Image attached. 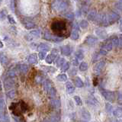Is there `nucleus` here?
Returning <instances> with one entry per match:
<instances>
[{
  "instance_id": "obj_17",
  "label": "nucleus",
  "mask_w": 122,
  "mask_h": 122,
  "mask_svg": "<svg viewBox=\"0 0 122 122\" xmlns=\"http://www.w3.org/2000/svg\"><path fill=\"white\" fill-rule=\"evenodd\" d=\"M51 104L54 108H59L61 105L60 101L59 100V99H56V98H51Z\"/></svg>"
},
{
  "instance_id": "obj_27",
  "label": "nucleus",
  "mask_w": 122,
  "mask_h": 122,
  "mask_svg": "<svg viewBox=\"0 0 122 122\" xmlns=\"http://www.w3.org/2000/svg\"><path fill=\"white\" fill-rule=\"evenodd\" d=\"M4 86H5V89H10L13 86V82L10 79H5V82H4Z\"/></svg>"
},
{
  "instance_id": "obj_41",
  "label": "nucleus",
  "mask_w": 122,
  "mask_h": 122,
  "mask_svg": "<svg viewBox=\"0 0 122 122\" xmlns=\"http://www.w3.org/2000/svg\"><path fill=\"white\" fill-rule=\"evenodd\" d=\"M105 109L106 112H108V114H111L112 112V105L110 104V103H106L105 105Z\"/></svg>"
},
{
  "instance_id": "obj_44",
  "label": "nucleus",
  "mask_w": 122,
  "mask_h": 122,
  "mask_svg": "<svg viewBox=\"0 0 122 122\" xmlns=\"http://www.w3.org/2000/svg\"><path fill=\"white\" fill-rule=\"evenodd\" d=\"M44 68H46V69H44L45 71H47L48 72H54L56 71V69L53 68V67H51V66H43Z\"/></svg>"
},
{
  "instance_id": "obj_7",
  "label": "nucleus",
  "mask_w": 122,
  "mask_h": 122,
  "mask_svg": "<svg viewBox=\"0 0 122 122\" xmlns=\"http://www.w3.org/2000/svg\"><path fill=\"white\" fill-rule=\"evenodd\" d=\"M95 34H96V35L99 38H102V39H105V38H107V37H108L107 32L105 30L101 29V28H97L95 30Z\"/></svg>"
},
{
  "instance_id": "obj_9",
  "label": "nucleus",
  "mask_w": 122,
  "mask_h": 122,
  "mask_svg": "<svg viewBox=\"0 0 122 122\" xmlns=\"http://www.w3.org/2000/svg\"><path fill=\"white\" fill-rule=\"evenodd\" d=\"M105 61H100V62L97 63L95 64V66L94 67V70L96 73H99L102 70L103 68L105 67Z\"/></svg>"
},
{
  "instance_id": "obj_24",
  "label": "nucleus",
  "mask_w": 122,
  "mask_h": 122,
  "mask_svg": "<svg viewBox=\"0 0 122 122\" xmlns=\"http://www.w3.org/2000/svg\"><path fill=\"white\" fill-rule=\"evenodd\" d=\"M75 56L76 58L78 60H82L83 58H84V53H83V51L82 50H79V51H76L75 53Z\"/></svg>"
},
{
  "instance_id": "obj_28",
  "label": "nucleus",
  "mask_w": 122,
  "mask_h": 122,
  "mask_svg": "<svg viewBox=\"0 0 122 122\" xmlns=\"http://www.w3.org/2000/svg\"><path fill=\"white\" fill-rule=\"evenodd\" d=\"M79 32L78 30H72V31L71 32V34H70V37L72 40H77L79 38Z\"/></svg>"
},
{
  "instance_id": "obj_45",
  "label": "nucleus",
  "mask_w": 122,
  "mask_h": 122,
  "mask_svg": "<svg viewBox=\"0 0 122 122\" xmlns=\"http://www.w3.org/2000/svg\"><path fill=\"white\" fill-rule=\"evenodd\" d=\"M35 81H36L37 83H41L42 82L44 81V79H43V77H42L41 76H40V75H37V76H35Z\"/></svg>"
},
{
  "instance_id": "obj_37",
  "label": "nucleus",
  "mask_w": 122,
  "mask_h": 122,
  "mask_svg": "<svg viewBox=\"0 0 122 122\" xmlns=\"http://www.w3.org/2000/svg\"><path fill=\"white\" fill-rule=\"evenodd\" d=\"M88 69V64L86 62H82L79 65V70L80 71H86Z\"/></svg>"
},
{
  "instance_id": "obj_34",
  "label": "nucleus",
  "mask_w": 122,
  "mask_h": 122,
  "mask_svg": "<svg viewBox=\"0 0 122 122\" xmlns=\"http://www.w3.org/2000/svg\"><path fill=\"white\" fill-rule=\"evenodd\" d=\"M48 93L50 95V96L51 97V98H54V97L56 96V90L55 88L53 86L51 89L49 90Z\"/></svg>"
},
{
  "instance_id": "obj_38",
  "label": "nucleus",
  "mask_w": 122,
  "mask_h": 122,
  "mask_svg": "<svg viewBox=\"0 0 122 122\" xmlns=\"http://www.w3.org/2000/svg\"><path fill=\"white\" fill-rule=\"evenodd\" d=\"M66 62V60H65L64 58H62V57H60V58H58L56 60V66L58 67H61L63 66V64Z\"/></svg>"
},
{
  "instance_id": "obj_4",
  "label": "nucleus",
  "mask_w": 122,
  "mask_h": 122,
  "mask_svg": "<svg viewBox=\"0 0 122 122\" xmlns=\"http://www.w3.org/2000/svg\"><path fill=\"white\" fill-rule=\"evenodd\" d=\"M100 91L102 94L103 96L105 97V98L106 100H108L111 102H113L114 101V99H115V96H114V94L112 92H110L108 90H106V89H100Z\"/></svg>"
},
{
  "instance_id": "obj_39",
  "label": "nucleus",
  "mask_w": 122,
  "mask_h": 122,
  "mask_svg": "<svg viewBox=\"0 0 122 122\" xmlns=\"http://www.w3.org/2000/svg\"><path fill=\"white\" fill-rule=\"evenodd\" d=\"M69 69H70V63L69 62H65L63 64V66H61V70L63 71V72L67 71Z\"/></svg>"
},
{
  "instance_id": "obj_15",
  "label": "nucleus",
  "mask_w": 122,
  "mask_h": 122,
  "mask_svg": "<svg viewBox=\"0 0 122 122\" xmlns=\"http://www.w3.org/2000/svg\"><path fill=\"white\" fill-rule=\"evenodd\" d=\"M82 117H83V119H85L86 121H90L91 120L90 113L85 108H83L82 110Z\"/></svg>"
},
{
  "instance_id": "obj_63",
  "label": "nucleus",
  "mask_w": 122,
  "mask_h": 122,
  "mask_svg": "<svg viewBox=\"0 0 122 122\" xmlns=\"http://www.w3.org/2000/svg\"><path fill=\"white\" fill-rule=\"evenodd\" d=\"M17 1V0H15V2H16Z\"/></svg>"
},
{
  "instance_id": "obj_56",
  "label": "nucleus",
  "mask_w": 122,
  "mask_h": 122,
  "mask_svg": "<svg viewBox=\"0 0 122 122\" xmlns=\"http://www.w3.org/2000/svg\"><path fill=\"white\" fill-rule=\"evenodd\" d=\"M98 55H97V53H95L94 54V56H93V60H98Z\"/></svg>"
},
{
  "instance_id": "obj_1",
  "label": "nucleus",
  "mask_w": 122,
  "mask_h": 122,
  "mask_svg": "<svg viewBox=\"0 0 122 122\" xmlns=\"http://www.w3.org/2000/svg\"><path fill=\"white\" fill-rule=\"evenodd\" d=\"M51 28L55 32H61L66 29V24L63 21H55L53 22Z\"/></svg>"
},
{
  "instance_id": "obj_26",
  "label": "nucleus",
  "mask_w": 122,
  "mask_h": 122,
  "mask_svg": "<svg viewBox=\"0 0 122 122\" xmlns=\"http://www.w3.org/2000/svg\"><path fill=\"white\" fill-rule=\"evenodd\" d=\"M56 59V56H53V54H49L47 56H46L45 57V60H46V62H47V63L49 64H51L53 63V61L54 60Z\"/></svg>"
},
{
  "instance_id": "obj_13",
  "label": "nucleus",
  "mask_w": 122,
  "mask_h": 122,
  "mask_svg": "<svg viewBox=\"0 0 122 122\" xmlns=\"http://www.w3.org/2000/svg\"><path fill=\"white\" fill-rule=\"evenodd\" d=\"M37 51L39 52H47L50 51V46L47 45V44H41L39 46L37 47Z\"/></svg>"
},
{
  "instance_id": "obj_58",
  "label": "nucleus",
  "mask_w": 122,
  "mask_h": 122,
  "mask_svg": "<svg viewBox=\"0 0 122 122\" xmlns=\"http://www.w3.org/2000/svg\"><path fill=\"white\" fill-rule=\"evenodd\" d=\"M111 122H118L117 118H112V120H111Z\"/></svg>"
},
{
  "instance_id": "obj_11",
  "label": "nucleus",
  "mask_w": 122,
  "mask_h": 122,
  "mask_svg": "<svg viewBox=\"0 0 122 122\" xmlns=\"http://www.w3.org/2000/svg\"><path fill=\"white\" fill-rule=\"evenodd\" d=\"M112 48H113V45L112 44V42H111L110 39L109 40H107V41L105 42L104 44L102 45V49L105 50V51H107V52L112 51Z\"/></svg>"
},
{
  "instance_id": "obj_62",
  "label": "nucleus",
  "mask_w": 122,
  "mask_h": 122,
  "mask_svg": "<svg viewBox=\"0 0 122 122\" xmlns=\"http://www.w3.org/2000/svg\"><path fill=\"white\" fill-rule=\"evenodd\" d=\"M0 5H1V0H0Z\"/></svg>"
},
{
  "instance_id": "obj_33",
  "label": "nucleus",
  "mask_w": 122,
  "mask_h": 122,
  "mask_svg": "<svg viewBox=\"0 0 122 122\" xmlns=\"http://www.w3.org/2000/svg\"><path fill=\"white\" fill-rule=\"evenodd\" d=\"M0 62H1L2 64H6L8 63L7 56L4 54L3 53H0Z\"/></svg>"
},
{
  "instance_id": "obj_47",
  "label": "nucleus",
  "mask_w": 122,
  "mask_h": 122,
  "mask_svg": "<svg viewBox=\"0 0 122 122\" xmlns=\"http://www.w3.org/2000/svg\"><path fill=\"white\" fill-rule=\"evenodd\" d=\"M6 18V14L5 12V11H0V20H5Z\"/></svg>"
},
{
  "instance_id": "obj_3",
  "label": "nucleus",
  "mask_w": 122,
  "mask_h": 122,
  "mask_svg": "<svg viewBox=\"0 0 122 122\" xmlns=\"http://www.w3.org/2000/svg\"><path fill=\"white\" fill-rule=\"evenodd\" d=\"M95 21L99 25H102V26H108L109 25L108 18H107V15H105V14L102 13V14H99L98 15H97Z\"/></svg>"
},
{
  "instance_id": "obj_57",
  "label": "nucleus",
  "mask_w": 122,
  "mask_h": 122,
  "mask_svg": "<svg viewBox=\"0 0 122 122\" xmlns=\"http://www.w3.org/2000/svg\"><path fill=\"white\" fill-rule=\"evenodd\" d=\"M118 102L119 104H121V94H119V97H118Z\"/></svg>"
},
{
  "instance_id": "obj_53",
  "label": "nucleus",
  "mask_w": 122,
  "mask_h": 122,
  "mask_svg": "<svg viewBox=\"0 0 122 122\" xmlns=\"http://www.w3.org/2000/svg\"><path fill=\"white\" fill-rule=\"evenodd\" d=\"M115 7L117 8V9H119V10H121V2H118L115 4Z\"/></svg>"
},
{
  "instance_id": "obj_61",
  "label": "nucleus",
  "mask_w": 122,
  "mask_h": 122,
  "mask_svg": "<svg viewBox=\"0 0 122 122\" xmlns=\"http://www.w3.org/2000/svg\"><path fill=\"white\" fill-rule=\"evenodd\" d=\"M44 122H51V121H50V120H48V119H45L44 121Z\"/></svg>"
},
{
  "instance_id": "obj_2",
  "label": "nucleus",
  "mask_w": 122,
  "mask_h": 122,
  "mask_svg": "<svg viewBox=\"0 0 122 122\" xmlns=\"http://www.w3.org/2000/svg\"><path fill=\"white\" fill-rule=\"evenodd\" d=\"M43 38H44V40H46V41L56 42V43L63 41V37H59V36H57V35H53L52 34H51V33L48 32V31H45L44 33Z\"/></svg>"
},
{
  "instance_id": "obj_6",
  "label": "nucleus",
  "mask_w": 122,
  "mask_h": 122,
  "mask_svg": "<svg viewBox=\"0 0 122 122\" xmlns=\"http://www.w3.org/2000/svg\"><path fill=\"white\" fill-rule=\"evenodd\" d=\"M56 9L60 11H65L68 7V5L66 2L63 1V0H61V1H56Z\"/></svg>"
},
{
  "instance_id": "obj_42",
  "label": "nucleus",
  "mask_w": 122,
  "mask_h": 122,
  "mask_svg": "<svg viewBox=\"0 0 122 122\" xmlns=\"http://www.w3.org/2000/svg\"><path fill=\"white\" fill-rule=\"evenodd\" d=\"M7 96L9 98H14L15 97V90H10L7 92Z\"/></svg>"
},
{
  "instance_id": "obj_46",
  "label": "nucleus",
  "mask_w": 122,
  "mask_h": 122,
  "mask_svg": "<svg viewBox=\"0 0 122 122\" xmlns=\"http://www.w3.org/2000/svg\"><path fill=\"white\" fill-rule=\"evenodd\" d=\"M65 16H66V18L70 19V20H73L74 19V14L72 12H68L65 15Z\"/></svg>"
},
{
  "instance_id": "obj_20",
  "label": "nucleus",
  "mask_w": 122,
  "mask_h": 122,
  "mask_svg": "<svg viewBox=\"0 0 122 122\" xmlns=\"http://www.w3.org/2000/svg\"><path fill=\"white\" fill-rule=\"evenodd\" d=\"M87 103L89 105H91V106H92V105H98V101L96 100V98H95L94 96L91 95V96H89V98H88Z\"/></svg>"
},
{
  "instance_id": "obj_5",
  "label": "nucleus",
  "mask_w": 122,
  "mask_h": 122,
  "mask_svg": "<svg viewBox=\"0 0 122 122\" xmlns=\"http://www.w3.org/2000/svg\"><path fill=\"white\" fill-rule=\"evenodd\" d=\"M107 18H108L109 25H112L113 23L116 22L120 18V15L117 13L114 12V11H111L108 15H107Z\"/></svg>"
},
{
  "instance_id": "obj_54",
  "label": "nucleus",
  "mask_w": 122,
  "mask_h": 122,
  "mask_svg": "<svg viewBox=\"0 0 122 122\" xmlns=\"http://www.w3.org/2000/svg\"><path fill=\"white\" fill-rule=\"evenodd\" d=\"M99 53H100V54H102V55H106L107 53H108V52L107 51H105V50H103V49H101L100 50V51H99Z\"/></svg>"
},
{
  "instance_id": "obj_16",
  "label": "nucleus",
  "mask_w": 122,
  "mask_h": 122,
  "mask_svg": "<svg viewBox=\"0 0 122 122\" xmlns=\"http://www.w3.org/2000/svg\"><path fill=\"white\" fill-rule=\"evenodd\" d=\"M112 112H113L114 116L115 117H117V118L121 117V115H122V110H121V107H117V108L114 109V111H112Z\"/></svg>"
},
{
  "instance_id": "obj_23",
  "label": "nucleus",
  "mask_w": 122,
  "mask_h": 122,
  "mask_svg": "<svg viewBox=\"0 0 122 122\" xmlns=\"http://www.w3.org/2000/svg\"><path fill=\"white\" fill-rule=\"evenodd\" d=\"M0 122H10L9 115L0 112Z\"/></svg>"
},
{
  "instance_id": "obj_59",
  "label": "nucleus",
  "mask_w": 122,
  "mask_h": 122,
  "mask_svg": "<svg viewBox=\"0 0 122 122\" xmlns=\"http://www.w3.org/2000/svg\"><path fill=\"white\" fill-rule=\"evenodd\" d=\"M76 14H77V16L78 17H79V16H81V11H77V13H76Z\"/></svg>"
},
{
  "instance_id": "obj_49",
  "label": "nucleus",
  "mask_w": 122,
  "mask_h": 122,
  "mask_svg": "<svg viewBox=\"0 0 122 122\" xmlns=\"http://www.w3.org/2000/svg\"><path fill=\"white\" fill-rule=\"evenodd\" d=\"M4 105H5V102H4L3 98H0V111H2L4 108Z\"/></svg>"
},
{
  "instance_id": "obj_12",
  "label": "nucleus",
  "mask_w": 122,
  "mask_h": 122,
  "mask_svg": "<svg viewBox=\"0 0 122 122\" xmlns=\"http://www.w3.org/2000/svg\"><path fill=\"white\" fill-rule=\"evenodd\" d=\"M66 92L68 94H72L74 93L75 92V87L73 86V85L70 82H67L66 83Z\"/></svg>"
},
{
  "instance_id": "obj_60",
  "label": "nucleus",
  "mask_w": 122,
  "mask_h": 122,
  "mask_svg": "<svg viewBox=\"0 0 122 122\" xmlns=\"http://www.w3.org/2000/svg\"><path fill=\"white\" fill-rule=\"evenodd\" d=\"M3 47V43L2 41H0V48H2Z\"/></svg>"
},
{
  "instance_id": "obj_50",
  "label": "nucleus",
  "mask_w": 122,
  "mask_h": 122,
  "mask_svg": "<svg viewBox=\"0 0 122 122\" xmlns=\"http://www.w3.org/2000/svg\"><path fill=\"white\" fill-rule=\"evenodd\" d=\"M69 73H70V76H75L76 74V68H72L71 69V70H70V72H69Z\"/></svg>"
},
{
  "instance_id": "obj_18",
  "label": "nucleus",
  "mask_w": 122,
  "mask_h": 122,
  "mask_svg": "<svg viewBox=\"0 0 122 122\" xmlns=\"http://www.w3.org/2000/svg\"><path fill=\"white\" fill-rule=\"evenodd\" d=\"M73 81H74V83H75V86L76 87H78V88H82V87H83L84 83L82 82V80L80 79L79 77H77V76H76V77H75L73 79Z\"/></svg>"
},
{
  "instance_id": "obj_55",
  "label": "nucleus",
  "mask_w": 122,
  "mask_h": 122,
  "mask_svg": "<svg viewBox=\"0 0 122 122\" xmlns=\"http://www.w3.org/2000/svg\"><path fill=\"white\" fill-rule=\"evenodd\" d=\"M23 103V102H22ZM21 109H22V111H23V112H25V111H26V105L25 104H24V103H23V105H21Z\"/></svg>"
},
{
  "instance_id": "obj_8",
  "label": "nucleus",
  "mask_w": 122,
  "mask_h": 122,
  "mask_svg": "<svg viewBox=\"0 0 122 122\" xmlns=\"http://www.w3.org/2000/svg\"><path fill=\"white\" fill-rule=\"evenodd\" d=\"M60 49H61V53H62V54L64 56L70 55V53L72 52V48L70 46H69V45L63 46V47H61Z\"/></svg>"
},
{
  "instance_id": "obj_48",
  "label": "nucleus",
  "mask_w": 122,
  "mask_h": 122,
  "mask_svg": "<svg viewBox=\"0 0 122 122\" xmlns=\"http://www.w3.org/2000/svg\"><path fill=\"white\" fill-rule=\"evenodd\" d=\"M46 56H47V54H46V52L41 51V52H39V53H38V56H39V58H40L41 60H44V59H45Z\"/></svg>"
},
{
  "instance_id": "obj_52",
  "label": "nucleus",
  "mask_w": 122,
  "mask_h": 122,
  "mask_svg": "<svg viewBox=\"0 0 122 122\" xmlns=\"http://www.w3.org/2000/svg\"><path fill=\"white\" fill-rule=\"evenodd\" d=\"M72 64H73V66H78L79 65V60L76 58L72 59Z\"/></svg>"
},
{
  "instance_id": "obj_10",
  "label": "nucleus",
  "mask_w": 122,
  "mask_h": 122,
  "mask_svg": "<svg viewBox=\"0 0 122 122\" xmlns=\"http://www.w3.org/2000/svg\"><path fill=\"white\" fill-rule=\"evenodd\" d=\"M97 41H98V38L92 35L88 36L86 39V43L89 45H94L97 43Z\"/></svg>"
},
{
  "instance_id": "obj_35",
  "label": "nucleus",
  "mask_w": 122,
  "mask_h": 122,
  "mask_svg": "<svg viewBox=\"0 0 122 122\" xmlns=\"http://www.w3.org/2000/svg\"><path fill=\"white\" fill-rule=\"evenodd\" d=\"M79 27H81L82 29H86L89 27V22H88L86 20H82L79 23Z\"/></svg>"
},
{
  "instance_id": "obj_40",
  "label": "nucleus",
  "mask_w": 122,
  "mask_h": 122,
  "mask_svg": "<svg viewBox=\"0 0 122 122\" xmlns=\"http://www.w3.org/2000/svg\"><path fill=\"white\" fill-rule=\"evenodd\" d=\"M74 100L75 102H76V104H77V105L79 106H82V99L80 98V97L77 96V95H76V96H74Z\"/></svg>"
},
{
  "instance_id": "obj_22",
  "label": "nucleus",
  "mask_w": 122,
  "mask_h": 122,
  "mask_svg": "<svg viewBox=\"0 0 122 122\" xmlns=\"http://www.w3.org/2000/svg\"><path fill=\"white\" fill-rule=\"evenodd\" d=\"M50 121L51 122H60V116L59 114L57 113H55L52 114V115L51 116V117H50Z\"/></svg>"
},
{
  "instance_id": "obj_21",
  "label": "nucleus",
  "mask_w": 122,
  "mask_h": 122,
  "mask_svg": "<svg viewBox=\"0 0 122 122\" xmlns=\"http://www.w3.org/2000/svg\"><path fill=\"white\" fill-rule=\"evenodd\" d=\"M28 63H30V64H34L37 62V57L36 54H30L29 55V56L28 57Z\"/></svg>"
},
{
  "instance_id": "obj_25",
  "label": "nucleus",
  "mask_w": 122,
  "mask_h": 122,
  "mask_svg": "<svg viewBox=\"0 0 122 122\" xmlns=\"http://www.w3.org/2000/svg\"><path fill=\"white\" fill-rule=\"evenodd\" d=\"M7 76H9V78H10V79L15 78V76H17V72L15 69H11V70H9V71H8Z\"/></svg>"
},
{
  "instance_id": "obj_29",
  "label": "nucleus",
  "mask_w": 122,
  "mask_h": 122,
  "mask_svg": "<svg viewBox=\"0 0 122 122\" xmlns=\"http://www.w3.org/2000/svg\"><path fill=\"white\" fill-rule=\"evenodd\" d=\"M111 42L113 46H115V47H118V43H119V38L116 36H114L110 39Z\"/></svg>"
},
{
  "instance_id": "obj_14",
  "label": "nucleus",
  "mask_w": 122,
  "mask_h": 122,
  "mask_svg": "<svg viewBox=\"0 0 122 122\" xmlns=\"http://www.w3.org/2000/svg\"><path fill=\"white\" fill-rule=\"evenodd\" d=\"M97 16V11L95 10V9H92L89 15H88V20L89 21H95V18Z\"/></svg>"
},
{
  "instance_id": "obj_36",
  "label": "nucleus",
  "mask_w": 122,
  "mask_h": 122,
  "mask_svg": "<svg viewBox=\"0 0 122 122\" xmlns=\"http://www.w3.org/2000/svg\"><path fill=\"white\" fill-rule=\"evenodd\" d=\"M28 70V66L27 64H21L20 65V71L22 73H27V72Z\"/></svg>"
},
{
  "instance_id": "obj_19",
  "label": "nucleus",
  "mask_w": 122,
  "mask_h": 122,
  "mask_svg": "<svg viewBox=\"0 0 122 122\" xmlns=\"http://www.w3.org/2000/svg\"><path fill=\"white\" fill-rule=\"evenodd\" d=\"M52 87H53V85H52V82H51V80L46 79L45 81L44 82V88L45 91H47V92Z\"/></svg>"
},
{
  "instance_id": "obj_30",
  "label": "nucleus",
  "mask_w": 122,
  "mask_h": 122,
  "mask_svg": "<svg viewBox=\"0 0 122 122\" xmlns=\"http://www.w3.org/2000/svg\"><path fill=\"white\" fill-rule=\"evenodd\" d=\"M25 28L28 29V30L32 29V28H35V24L32 21H26L25 23Z\"/></svg>"
},
{
  "instance_id": "obj_32",
  "label": "nucleus",
  "mask_w": 122,
  "mask_h": 122,
  "mask_svg": "<svg viewBox=\"0 0 122 122\" xmlns=\"http://www.w3.org/2000/svg\"><path fill=\"white\" fill-rule=\"evenodd\" d=\"M57 79L60 82H66L67 81V76L65 73H62L57 76Z\"/></svg>"
},
{
  "instance_id": "obj_51",
  "label": "nucleus",
  "mask_w": 122,
  "mask_h": 122,
  "mask_svg": "<svg viewBox=\"0 0 122 122\" xmlns=\"http://www.w3.org/2000/svg\"><path fill=\"white\" fill-rule=\"evenodd\" d=\"M73 28L76 30H78V31L79 30V25H78V23L76 22V21H75L74 24H73Z\"/></svg>"
},
{
  "instance_id": "obj_43",
  "label": "nucleus",
  "mask_w": 122,
  "mask_h": 122,
  "mask_svg": "<svg viewBox=\"0 0 122 122\" xmlns=\"http://www.w3.org/2000/svg\"><path fill=\"white\" fill-rule=\"evenodd\" d=\"M7 18H8V20H9V21L10 24H11V25H15V24H16V21H15V18H13L12 15H9L7 16Z\"/></svg>"
},
{
  "instance_id": "obj_31",
  "label": "nucleus",
  "mask_w": 122,
  "mask_h": 122,
  "mask_svg": "<svg viewBox=\"0 0 122 122\" xmlns=\"http://www.w3.org/2000/svg\"><path fill=\"white\" fill-rule=\"evenodd\" d=\"M30 35L34 37H41V31L39 30H33L30 32Z\"/></svg>"
}]
</instances>
